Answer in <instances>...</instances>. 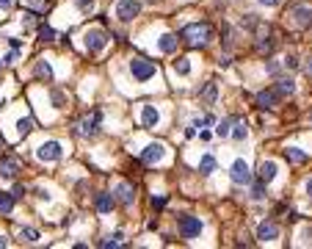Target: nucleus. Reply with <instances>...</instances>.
I'll list each match as a JSON object with an SVG mask.
<instances>
[{"label": "nucleus", "mask_w": 312, "mask_h": 249, "mask_svg": "<svg viewBox=\"0 0 312 249\" xmlns=\"http://www.w3.org/2000/svg\"><path fill=\"white\" fill-rule=\"evenodd\" d=\"M210 36H213V28L207 22H194V25H185L180 31V39L185 44H191V47H204L210 42Z\"/></svg>", "instance_id": "nucleus-1"}, {"label": "nucleus", "mask_w": 312, "mask_h": 249, "mask_svg": "<svg viewBox=\"0 0 312 249\" xmlns=\"http://www.w3.org/2000/svg\"><path fill=\"white\" fill-rule=\"evenodd\" d=\"M130 72H133L135 80H152V77L158 75V67H155L149 58H141V56H135V58L130 61Z\"/></svg>", "instance_id": "nucleus-2"}, {"label": "nucleus", "mask_w": 312, "mask_h": 249, "mask_svg": "<svg viewBox=\"0 0 312 249\" xmlns=\"http://www.w3.org/2000/svg\"><path fill=\"white\" fill-rule=\"evenodd\" d=\"M177 227H180V235H183V238H196V235L202 232V219L183 213L177 219Z\"/></svg>", "instance_id": "nucleus-3"}, {"label": "nucleus", "mask_w": 312, "mask_h": 249, "mask_svg": "<svg viewBox=\"0 0 312 249\" xmlns=\"http://www.w3.org/2000/svg\"><path fill=\"white\" fill-rule=\"evenodd\" d=\"M138 11H141V3L138 0H119L116 3V17L122 22H130V19L138 17Z\"/></svg>", "instance_id": "nucleus-4"}, {"label": "nucleus", "mask_w": 312, "mask_h": 249, "mask_svg": "<svg viewBox=\"0 0 312 249\" xmlns=\"http://www.w3.org/2000/svg\"><path fill=\"white\" fill-rule=\"evenodd\" d=\"M229 177H232V183H238V186L252 183V169H249V163H246L243 158H238V161L232 163V169H229Z\"/></svg>", "instance_id": "nucleus-5"}, {"label": "nucleus", "mask_w": 312, "mask_h": 249, "mask_svg": "<svg viewBox=\"0 0 312 249\" xmlns=\"http://www.w3.org/2000/svg\"><path fill=\"white\" fill-rule=\"evenodd\" d=\"M105 44H108V36L102 34L100 28H92V31H86V50H89V53H100Z\"/></svg>", "instance_id": "nucleus-6"}, {"label": "nucleus", "mask_w": 312, "mask_h": 249, "mask_svg": "<svg viewBox=\"0 0 312 249\" xmlns=\"http://www.w3.org/2000/svg\"><path fill=\"white\" fill-rule=\"evenodd\" d=\"M61 155H64V150H61L58 141H44V144L36 150V158H39V161H58Z\"/></svg>", "instance_id": "nucleus-7"}, {"label": "nucleus", "mask_w": 312, "mask_h": 249, "mask_svg": "<svg viewBox=\"0 0 312 249\" xmlns=\"http://www.w3.org/2000/svg\"><path fill=\"white\" fill-rule=\"evenodd\" d=\"M166 158V147L163 144H147L141 150V161L144 163H158V161H163Z\"/></svg>", "instance_id": "nucleus-8"}, {"label": "nucleus", "mask_w": 312, "mask_h": 249, "mask_svg": "<svg viewBox=\"0 0 312 249\" xmlns=\"http://www.w3.org/2000/svg\"><path fill=\"white\" fill-rule=\"evenodd\" d=\"M279 103H282V97L276 95V89L274 86L257 95V108H262V111H265V108H274V105H279Z\"/></svg>", "instance_id": "nucleus-9"}, {"label": "nucleus", "mask_w": 312, "mask_h": 249, "mask_svg": "<svg viewBox=\"0 0 312 249\" xmlns=\"http://www.w3.org/2000/svg\"><path fill=\"white\" fill-rule=\"evenodd\" d=\"M97 122H100V111H94V119L89 116V119H83V122H80V128H77L75 133H80V136H86V138L97 136V133H100V128H97Z\"/></svg>", "instance_id": "nucleus-10"}, {"label": "nucleus", "mask_w": 312, "mask_h": 249, "mask_svg": "<svg viewBox=\"0 0 312 249\" xmlns=\"http://www.w3.org/2000/svg\"><path fill=\"white\" fill-rule=\"evenodd\" d=\"M17 172H19V161H17V158H0V177L14 180Z\"/></svg>", "instance_id": "nucleus-11"}, {"label": "nucleus", "mask_w": 312, "mask_h": 249, "mask_svg": "<svg viewBox=\"0 0 312 249\" xmlns=\"http://www.w3.org/2000/svg\"><path fill=\"white\" fill-rule=\"evenodd\" d=\"M113 197H116V202H122V205H133L135 191H133V186H127V183H119L116 189H113Z\"/></svg>", "instance_id": "nucleus-12"}, {"label": "nucleus", "mask_w": 312, "mask_h": 249, "mask_svg": "<svg viewBox=\"0 0 312 249\" xmlns=\"http://www.w3.org/2000/svg\"><path fill=\"white\" fill-rule=\"evenodd\" d=\"M113 202H116V197H113V194H108V191H100V194L94 197V208H97L100 213H108V211H113Z\"/></svg>", "instance_id": "nucleus-13"}, {"label": "nucleus", "mask_w": 312, "mask_h": 249, "mask_svg": "<svg viewBox=\"0 0 312 249\" xmlns=\"http://www.w3.org/2000/svg\"><path fill=\"white\" fill-rule=\"evenodd\" d=\"M276 235H279V227L274 222H268V219L257 227V238H262V241H274Z\"/></svg>", "instance_id": "nucleus-14"}, {"label": "nucleus", "mask_w": 312, "mask_h": 249, "mask_svg": "<svg viewBox=\"0 0 312 249\" xmlns=\"http://www.w3.org/2000/svg\"><path fill=\"white\" fill-rule=\"evenodd\" d=\"M274 89H276V95L282 97V100H287V97L295 92V83L290 80V77H282V80H276V83H274Z\"/></svg>", "instance_id": "nucleus-15"}, {"label": "nucleus", "mask_w": 312, "mask_h": 249, "mask_svg": "<svg viewBox=\"0 0 312 249\" xmlns=\"http://www.w3.org/2000/svg\"><path fill=\"white\" fill-rule=\"evenodd\" d=\"M276 169H279L276 161H262L260 163V180L262 183H271L274 177H276Z\"/></svg>", "instance_id": "nucleus-16"}, {"label": "nucleus", "mask_w": 312, "mask_h": 249, "mask_svg": "<svg viewBox=\"0 0 312 249\" xmlns=\"http://www.w3.org/2000/svg\"><path fill=\"white\" fill-rule=\"evenodd\" d=\"M293 17H295V22H298V25H312V9L310 6H295L293 9Z\"/></svg>", "instance_id": "nucleus-17"}, {"label": "nucleus", "mask_w": 312, "mask_h": 249, "mask_svg": "<svg viewBox=\"0 0 312 249\" xmlns=\"http://www.w3.org/2000/svg\"><path fill=\"white\" fill-rule=\"evenodd\" d=\"M285 158H287V163H307L310 155L304 150H298V147H285Z\"/></svg>", "instance_id": "nucleus-18"}, {"label": "nucleus", "mask_w": 312, "mask_h": 249, "mask_svg": "<svg viewBox=\"0 0 312 249\" xmlns=\"http://www.w3.org/2000/svg\"><path fill=\"white\" fill-rule=\"evenodd\" d=\"M141 122H144V125H147V128H152V125H158V122H161V114L155 111V108H152V105H144Z\"/></svg>", "instance_id": "nucleus-19"}, {"label": "nucleus", "mask_w": 312, "mask_h": 249, "mask_svg": "<svg viewBox=\"0 0 312 249\" xmlns=\"http://www.w3.org/2000/svg\"><path fill=\"white\" fill-rule=\"evenodd\" d=\"M158 47H161L163 53H174V50H177V36H174V34H163L161 42H158Z\"/></svg>", "instance_id": "nucleus-20"}, {"label": "nucleus", "mask_w": 312, "mask_h": 249, "mask_svg": "<svg viewBox=\"0 0 312 249\" xmlns=\"http://www.w3.org/2000/svg\"><path fill=\"white\" fill-rule=\"evenodd\" d=\"M274 47H276V39H274V36H262L260 42H257V50L262 53V56H271V53H274Z\"/></svg>", "instance_id": "nucleus-21"}, {"label": "nucleus", "mask_w": 312, "mask_h": 249, "mask_svg": "<svg viewBox=\"0 0 312 249\" xmlns=\"http://www.w3.org/2000/svg\"><path fill=\"white\" fill-rule=\"evenodd\" d=\"M11 208H14V194H9V191H0V213H3V216L11 213Z\"/></svg>", "instance_id": "nucleus-22"}, {"label": "nucleus", "mask_w": 312, "mask_h": 249, "mask_svg": "<svg viewBox=\"0 0 312 249\" xmlns=\"http://www.w3.org/2000/svg\"><path fill=\"white\" fill-rule=\"evenodd\" d=\"M216 97H219V86H216V83H207L204 92H202V103L204 105H213V103H216Z\"/></svg>", "instance_id": "nucleus-23"}, {"label": "nucleus", "mask_w": 312, "mask_h": 249, "mask_svg": "<svg viewBox=\"0 0 312 249\" xmlns=\"http://www.w3.org/2000/svg\"><path fill=\"white\" fill-rule=\"evenodd\" d=\"M199 172H202V174L216 172V158H213V155H204L202 161H199Z\"/></svg>", "instance_id": "nucleus-24"}, {"label": "nucleus", "mask_w": 312, "mask_h": 249, "mask_svg": "<svg viewBox=\"0 0 312 249\" xmlns=\"http://www.w3.org/2000/svg\"><path fill=\"white\" fill-rule=\"evenodd\" d=\"M36 77H42V80H53V69L47 61H39L36 64Z\"/></svg>", "instance_id": "nucleus-25"}, {"label": "nucleus", "mask_w": 312, "mask_h": 249, "mask_svg": "<svg viewBox=\"0 0 312 249\" xmlns=\"http://www.w3.org/2000/svg\"><path fill=\"white\" fill-rule=\"evenodd\" d=\"M25 6H31V9H36L39 14H44L47 11V6H50V0H22Z\"/></svg>", "instance_id": "nucleus-26"}, {"label": "nucleus", "mask_w": 312, "mask_h": 249, "mask_svg": "<svg viewBox=\"0 0 312 249\" xmlns=\"http://www.w3.org/2000/svg\"><path fill=\"white\" fill-rule=\"evenodd\" d=\"M31 130H34V119H31V116H25V119L17 122V133H19V136H25V133H31Z\"/></svg>", "instance_id": "nucleus-27"}, {"label": "nucleus", "mask_w": 312, "mask_h": 249, "mask_svg": "<svg viewBox=\"0 0 312 249\" xmlns=\"http://www.w3.org/2000/svg\"><path fill=\"white\" fill-rule=\"evenodd\" d=\"M122 238H125L122 232H113V235H108V238L102 241L100 247H105V249H108V247H119V244H122Z\"/></svg>", "instance_id": "nucleus-28"}, {"label": "nucleus", "mask_w": 312, "mask_h": 249, "mask_svg": "<svg viewBox=\"0 0 312 249\" xmlns=\"http://www.w3.org/2000/svg\"><path fill=\"white\" fill-rule=\"evenodd\" d=\"M39 39H42V42H53V39H55V31H53L50 25H42L39 28Z\"/></svg>", "instance_id": "nucleus-29"}, {"label": "nucleus", "mask_w": 312, "mask_h": 249, "mask_svg": "<svg viewBox=\"0 0 312 249\" xmlns=\"http://www.w3.org/2000/svg\"><path fill=\"white\" fill-rule=\"evenodd\" d=\"M19 238L22 241H36L39 238V232H36L34 227H22V230H19Z\"/></svg>", "instance_id": "nucleus-30"}, {"label": "nucleus", "mask_w": 312, "mask_h": 249, "mask_svg": "<svg viewBox=\"0 0 312 249\" xmlns=\"http://www.w3.org/2000/svg\"><path fill=\"white\" fill-rule=\"evenodd\" d=\"M174 69H177L180 75H188V72H191V64H188V58H177L174 61Z\"/></svg>", "instance_id": "nucleus-31"}, {"label": "nucleus", "mask_w": 312, "mask_h": 249, "mask_svg": "<svg viewBox=\"0 0 312 249\" xmlns=\"http://www.w3.org/2000/svg\"><path fill=\"white\" fill-rule=\"evenodd\" d=\"M229 125H232V119H224V122H219V128H216V136H229Z\"/></svg>", "instance_id": "nucleus-32"}, {"label": "nucleus", "mask_w": 312, "mask_h": 249, "mask_svg": "<svg viewBox=\"0 0 312 249\" xmlns=\"http://www.w3.org/2000/svg\"><path fill=\"white\" fill-rule=\"evenodd\" d=\"M75 3H77V9L86 11V14H92L94 11V0H75Z\"/></svg>", "instance_id": "nucleus-33"}, {"label": "nucleus", "mask_w": 312, "mask_h": 249, "mask_svg": "<svg viewBox=\"0 0 312 249\" xmlns=\"http://www.w3.org/2000/svg\"><path fill=\"white\" fill-rule=\"evenodd\" d=\"M252 197H254V199H262V197H265V183H262V180L252 189Z\"/></svg>", "instance_id": "nucleus-34"}, {"label": "nucleus", "mask_w": 312, "mask_h": 249, "mask_svg": "<svg viewBox=\"0 0 312 249\" xmlns=\"http://www.w3.org/2000/svg\"><path fill=\"white\" fill-rule=\"evenodd\" d=\"M166 202H169V197H152V208H155V211H161V208H166Z\"/></svg>", "instance_id": "nucleus-35"}, {"label": "nucleus", "mask_w": 312, "mask_h": 249, "mask_svg": "<svg viewBox=\"0 0 312 249\" xmlns=\"http://www.w3.org/2000/svg\"><path fill=\"white\" fill-rule=\"evenodd\" d=\"M232 138H235V141H243L246 138V125H238V128L232 130Z\"/></svg>", "instance_id": "nucleus-36"}, {"label": "nucleus", "mask_w": 312, "mask_h": 249, "mask_svg": "<svg viewBox=\"0 0 312 249\" xmlns=\"http://www.w3.org/2000/svg\"><path fill=\"white\" fill-rule=\"evenodd\" d=\"M249 25V28H254V25H260V19H257V14H246L243 17V28Z\"/></svg>", "instance_id": "nucleus-37"}, {"label": "nucleus", "mask_w": 312, "mask_h": 249, "mask_svg": "<svg viewBox=\"0 0 312 249\" xmlns=\"http://www.w3.org/2000/svg\"><path fill=\"white\" fill-rule=\"evenodd\" d=\"M282 64H285V69H295V67H298V58H295V56H285Z\"/></svg>", "instance_id": "nucleus-38"}, {"label": "nucleus", "mask_w": 312, "mask_h": 249, "mask_svg": "<svg viewBox=\"0 0 312 249\" xmlns=\"http://www.w3.org/2000/svg\"><path fill=\"white\" fill-rule=\"evenodd\" d=\"M282 67H285V64H282ZM282 67H279L276 61H268V75H274V77H276L279 72H282Z\"/></svg>", "instance_id": "nucleus-39"}, {"label": "nucleus", "mask_w": 312, "mask_h": 249, "mask_svg": "<svg viewBox=\"0 0 312 249\" xmlns=\"http://www.w3.org/2000/svg\"><path fill=\"white\" fill-rule=\"evenodd\" d=\"M22 25H25V28H34L36 25V14H22Z\"/></svg>", "instance_id": "nucleus-40"}, {"label": "nucleus", "mask_w": 312, "mask_h": 249, "mask_svg": "<svg viewBox=\"0 0 312 249\" xmlns=\"http://www.w3.org/2000/svg\"><path fill=\"white\" fill-rule=\"evenodd\" d=\"M11 194H14V199H22V197H25V189H22V186H14Z\"/></svg>", "instance_id": "nucleus-41"}, {"label": "nucleus", "mask_w": 312, "mask_h": 249, "mask_svg": "<svg viewBox=\"0 0 312 249\" xmlns=\"http://www.w3.org/2000/svg\"><path fill=\"white\" fill-rule=\"evenodd\" d=\"M262 6H271V9H274V6H279V3H282V0H260Z\"/></svg>", "instance_id": "nucleus-42"}, {"label": "nucleus", "mask_w": 312, "mask_h": 249, "mask_svg": "<svg viewBox=\"0 0 312 249\" xmlns=\"http://www.w3.org/2000/svg\"><path fill=\"white\" fill-rule=\"evenodd\" d=\"M213 122H216V116H213V114H207V116L202 119V125H213Z\"/></svg>", "instance_id": "nucleus-43"}, {"label": "nucleus", "mask_w": 312, "mask_h": 249, "mask_svg": "<svg viewBox=\"0 0 312 249\" xmlns=\"http://www.w3.org/2000/svg\"><path fill=\"white\" fill-rule=\"evenodd\" d=\"M11 3L14 0H0V9H11Z\"/></svg>", "instance_id": "nucleus-44"}, {"label": "nucleus", "mask_w": 312, "mask_h": 249, "mask_svg": "<svg viewBox=\"0 0 312 249\" xmlns=\"http://www.w3.org/2000/svg\"><path fill=\"white\" fill-rule=\"evenodd\" d=\"M307 194H310V199H312V180L307 183Z\"/></svg>", "instance_id": "nucleus-45"}, {"label": "nucleus", "mask_w": 312, "mask_h": 249, "mask_svg": "<svg viewBox=\"0 0 312 249\" xmlns=\"http://www.w3.org/2000/svg\"><path fill=\"white\" fill-rule=\"evenodd\" d=\"M307 75H312V58H310V64H307Z\"/></svg>", "instance_id": "nucleus-46"}, {"label": "nucleus", "mask_w": 312, "mask_h": 249, "mask_svg": "<svg viewBox=\"0 0 312 249\" xmlns=\"http://www.w3.org/2000/svg\"><path fill=\"white\" fill-rule=\"evenodd\" d=\"M0 247H6V238H0Z\"/></svg>", "instance_id": "nucleus-47"}, {"label": "nucleus", "mask_w": 312, "mask_h": 249, "mask_svg": "<svg viewBox=\"0 0 312 249\" xmlns=\"http://www.w3.org/2000/svg\"><path fill=\"white\" fill-rule=\"evenodd\" d=\"M149 3H158V0H149Z\"/></svg>", "instance_id": "nucleus-48"}, {"label": "nucleus", "mask_w": 312, "mask_h": 249, "mask_svg": "<svg viewBox=\"0 0 312 249\" xmlns=\"http://www.w3.org/2000/svg\"><path fill=\"white\" fill-rule=\"evenodd\" d=\"M0 147H3V141H0Z\"/></svg>", "instance_id": "nucleus-49"}]
</instances>
